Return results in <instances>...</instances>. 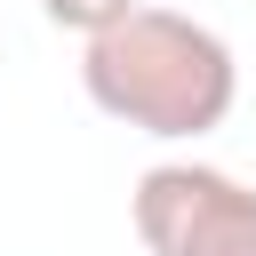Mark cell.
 I'll return each mask as SVG.
<instances>
[{
	"mask_svg": "<svg viewBox=\"0 0 256 256\" xmlns=\"http://www.w3.org/2000/svg\"><path fill=\"white\" fill-rule=\"evenodd\" d=\"M80 88L120 128H144V136H208L240 104V64H232L224 32H208L200 16L144 8L136 0L120 24L88 32Z\"/></svg>",
	"mask_w": 256,
	"mask_h": 256,
	"instance_id": "cell-1",
	"label": "cell"
},
{
	"mask_svg": "<svg viewBox=\"0 0 256 256\" xmlns=\"http://www.w3.org/2000/svg\"><path fill=\"white\" fill-rule=\"evenodd\" d=\"M128 216L152 256H256V184L200 160L144 168L128 192Z\"/></svg>",
	"mask_w": 256,
	"mask_h": 256,
	"instance_id": "cell-2",
	"label": "cell"
},
{
	"mask_svg": "<svg viewBox=\"0 0 256 256\" xmlns=\"http://www.w3.org/2000/svg\"><path fill=\"white\" fill-rule=\"evenodd\" d=\"M128 8H136V0H40V16H48V24H64V32H80V40H88V32H104V24H120Z\"/></svg>",
	"mask_w": 256,
	"mask_h": 256,
	"instance_id": "cell-3",
	"label": "cell"
}]
</instances>
